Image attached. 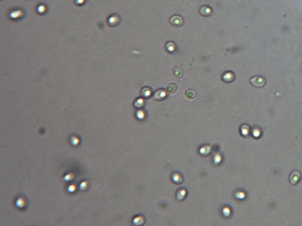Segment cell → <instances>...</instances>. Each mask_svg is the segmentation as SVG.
<instances>
[{
    "label": "cell",
    "instance_id": "cell-1",
    "mask_svg": "<svg viewBox=\"0 0 302 226\" xmlns=\"http://www.w3.org/2000/svg\"><path fill=\"white\" fill-rule=\"evenodd\" d=\"M250 81L251 84L256 87H262L266 84L265 79L263 77L259 76V75L253 77L250 79Z\"/></svg>",
    "mask_w": 302,
    "mask_h": 226
},
{
    "label": "cell",
    "instance_id": "cell-2",
    "mask_svg": "<svg viewBox=\"0 0 302 226\" xmlns=\"http://www.w3.org/2000/svg\"><path fill=\"white\" fill-rule=\"evenodd\" d=\"M167 92L163 89H159L156 90L153 94V98L155 100L162 101L167 97Z\"/></svg>",
    "mask_w": 302,
    "mask_h": 226
},
{
    "label": "cell",
    "instance_id": "cell-3",
    "mask_svg": "<svg viewBox=\"0 0 302 226\" xmlns=\"http://www.w3.org/2000/svg\"><path fill=\"white\" fill-rule=\"evenodd\" d=\"M301 179V174L298 171L292 172L290 176V182L291 184L296 185Z\"/></svg>",
    "mask_w": 302,
    "mask_h": 226
},
{
    "label": "cell",
    "instance_id": "cell-4",
    "mask_svg": "<svg viewBox=\"0 0 302 226\" xmlns=\"http://www.w3.org/2000/svg\"><path fill=\"white\" fill-rule=\"evenodd\" d=\"M235 79V74L230 71H226L224 72L222 76V80L225 83H231L233 82Z\"/></svg>",
    "mask_w": 302,
    "mask_h": 226
},
{
    "label": "cell",
    "instance_id": "cell-5",
    "mask_svg": "<svg viewBox=\"0 0 302 226\" xmlns=\"http://www.w3.org/2000/svg\"><path fill=\"white\" fill-rule=\"evenodd\" d=\"M170 23L174 26H181L183 24L184 20L181 16L178 15H174L170 19Z\"/></svg>",
    "mask_w": 302,
    "mask_h": 226
},
{
    "label": "cell",
    "instance_id": "cell-6",
    "mask_svg": "<svg viewBox=\"0 0 302 226\" xmlns=\"http://www.w3.org/2000/svg\"><path fill=\"white\" fill-rule=\"evenodd\" d=\"M240 133L241 135L244 137H248L250 136L252 131L250 130V127L246 124H244L241 125L240 127Z\"/></svg>",
    "mask_w": 302,
    "mask_h": 226
},
{
    "label": "cell",
    "instance_id": "cell-7",
    "mask_svg": "<svg viewBox=\"0 0 302 226\" xmlns=\"http://www.w3.org/2000/svg\"><path fill=\"white\" fill-rule=\"evenodd\" d=\"M141 96L143 98H150L152 96V91L149 87H144L141 90Z\"/></svg>",
    "mask_w": 302,
    "mask_h": 226
},
{
    "label": "cell",
    "instance_id": "cell-8",
    "mask_svg": "<svg viewBox=\"0 0 302 226\" xmlns=\"http://www.w3.org/2000/svg\"><path fill=\"white\" fill-rule=\"evenodd\" d=\"M171 179L173 182L176 184H180L183 182V177L181 173L178 172H174L171 175Z\"/></svg>",
    "mask_w": 302,
    "mask_h": 226
},
{
    "label": "cell",
    "instance_id": "cell-9",
    "mask_svg": "<svg viewBox=\"0 0 302 226\" xmlns=\"http://www.w3.org/2000/svg\"><path fill=\"white\" fill-rule=\"evenodd\" d=\"M120 17L117 15H113L111 16L108 19V23L111 26H116L120 23Z\"/></svg>",
    "mask_w": 302,
    "mask_h": 226
},
{
    "label": "cell",
    "instance_id": "cell-10",
    "mask_svg": "<svg viewBox=\"0 0 302 226\" xmlns=\"http://www.w3.org/2000/svg\"><path fill=\"white\" fill-rule=\"evenodd\" d=\"M200 13L203 16H209L212 14V9L207 6H204L200 8Z\"/></svg>",
    "mask_w": 302,
    "mask_h": 226
},
{
    "label": "cell",
    "instance_id": "cell-11",
    "mask_svg": "<svg viewBox=\"0 0 302 226\" xmlns=\"http://www.w3.org/2000/svg\"><path fill=\"white\" fill-rule=\"evenodd\" d=\"M187 195V191L184 188H181L178 190L176 194V198L179 201H183L185 199Z\"/></svg>",
    "mask_w": 302,
    "mask_h": 226
},
{
    "label": "cell",
    "instance_id": "cell-12",
    "mask_svg": "<svg viewBox=\"0 0 302 226\" xmlns=\"http://www.w3.org/2000/svg\"><path fill=\"white\" fill-rule=\"evenodd\" d=\"M23 12L21 10H15L12 11L10 13V17L11 19L13 20H17V19H20L23 16Z\"/></svg>",
    "mask_w": 302,
    "mask_h": 226
},
{
    "label": "cell",
    "instance_id": "cell-13",
    "mask_svg": "<svg viewBox=\"0 0 302 226\" xmlns=\"http://www.w3.org/2000/svg\"><path fill=\"white\" fill-rule=\"evenodd\" d=\"M16 206L19 209H23L27 205V202L24 198L23 197H20L16 200L15 203Z\"/></svg>",
    "mask_w": 302,
    "mask_h": 226
},
{
    "label": "cell",
    "instance_id": "cell-14",
    "mask_svg": "<svg viewBox=\"0 0 302 226\" xmlns=\"http://www.w3.org/2000/svg\"><path fill=\"white\" fill-rule=\"evenodd\" d=\"M262 130L260 127H253V130H252L251 134L252 136L255 138H259L262 136Z\"/></svg>",
    "mask_w": 302,
    "mask_h": 226
},
{
    "label": "cell",
    "instance_id": "cell-15",
    "mask_svg": "<svg viewBox=\"0 0 302 226\" xmlns=\"http://www.w3.org/2000/svg\"><path fill=\"white\" fill-rule=\"evenodd\" d=\"M133 223L134 225H142L143 224L145 221V218L143 216H141V215H139V216H137V217H135L134 219H133Z\"/></svg>",
    "mask_w": 302,
    "mask_h": 226
},
{
    "label": "cell",
    "instance_id": "cell-16",
    "mask_svg": "<svg viewBox=\"0 0 302 226\" xmlns=\"http://www.w3.org/2000/svg\"><path fill=\"white\" fill-rule=\"evenodd\" d=\"M145 102L143 98H138L134 102V106L137 109H141L145 106Z\"/></svg>",
    "mask_w": 302,
    "mask_h": 226
},
{
    "label": "cell",
    "instance_id": "cell-17",
    "mask_svg": "<svg viewBox=\"0 0 302 226\" xmlns=\"http://www.w3.org/2000/svg\"><path fill=\"white\" fill-rule=\"evenodd\" d=\"M211 152V147L208 145H204L200 148V153L203 156H207Z\"/></svg>",
    "mask_w": 302,
    "mask_h": 226
},
{
    "label": "cell",
    "instance_id": "cell-18",
    "mask_svg": "<svg viewBox=\"0 0 302 226\" xmlns=\"http://www.w3.org/2000/svg\"><path fill=\"white\" fill-rule=\"evenodd\" d=\"M176 89H177V86L176 84L170 83L167 86L166 91H167V93H169V94H173L176 92Z\"/></svg>",
    "mask_w": 302,
    "mask_h": 226
},
{
    "label": "cell",
    "instance_id": "cell-19",
    "mask_svg": "<svg viewBox=\"0 0 302 226\" xmlns=\"http://www.w3.org/2000/svg\"><path fill=\"white\" fill-rule=\"evenodd\" d=\"M185 96L189 100H193L196 97V92L192 89H189L186 92Z\"/></svg>",
    "mask_w": 302,
    "mask_h": 226
},
{
    "label": "cell",
    "instance_id": "cell-20",
    "mask_svg": "<svg viewBox=\"0 0 302 226\" xmlns=\"http://www.w3.org/2000/svg\"><path fill=\"white\" fill-rule=\"evenodd\" d=\"M70 143L72 144L73 146L76 147L78 146L80 143V139L76 135H73L70 138Z\"/></svg>",
    "mask_w": 302,
    "mask_h": 226
},
{
    "label": "cell",
    "instance_id": "cell-21",
    "mask_svg": "<svg viewBox=\"0 0 302 226\" xmlns=\"http://www.w3.org/2000/svg\"><path fill=\"white\" fill-rule=\"evenodd\" d=\"M175 45L173 42H169L166 45V49L169 52H173L175 50Z\"/></svg>",
    "mask_w": 302,
    "mask_h": 226
},
{
    "label": "cell",
    "instance_id": "cell-22",
    "mask_svg": "<svg viewBox=\"0 0 302 226\" xmlns=\"http://www.w3.org/2000/svg\"><path fill=\"white\" fill-rule=\"evenodd\" d=\"M173 74H174L175 77H176L178 79H180L183 76L182 69H181L180 68H175L173 70Z\"/></svg>",
    "mask_w": 302,
    "mask_h": 226
},
{
    "label": "cell",
    "instance_id": "cell-23",
    "mask_svg": "<svg viewBox=\"0 0 302 226\" xmlns=\"http://www.w3.org/2000/svg\"><path fill=\"white\" fill-rule=\"evenodd\" d=\"M89 186V183L88 181H82L79 184V189L81 191H85L88 189Z\"/></svg>",
    "mask_w": 302,
    "mask_h": 226
},
{
    "label": "cell",
    "instance_id": "cell-24",
    "mask_svg": "<svg viewBox=\"0 0 302 226\" xmlns=\"http://www.w3.org/2000/svg\"><path fill=\"white\" fill-rule=\"evenodd\" d=\"M75 176V174L73 173H68L67 174H66L64 176V180H65L67 182H69V181H72V180H73L74 179Z\"/></svg>",
    "mask_w": 302,
    "mask_h": 226
},
{
    "label": "cell",
    "instance_id": "cell-25",
    "mask_svg": "<svg viewBox=\"0 0 302 226\" xmlns=\"http://www.w3.org/2000/svg\"><path fill=\"white\" fill-rule=\"evenodd\" d=\"M47 10V7L43 4L39 5L37 8V11L39 14H44Z\"/></svg>",
    "mask_w": 302,
    "mask_h": 226
},
{
    "label": "cell",
    "instance_id": "cell-26",
    "mask_svg": "<svg viewBox=\"0 0 302 226\" xmlns=\"http://www.w3.org/2000/svg\"><path fill=\"white\" fill-rule=\"evenodd\" d=\"M76 190V186L74 184H72L68 186L67 187V191L69 193H73Z\"/></svg>",
    "mask_w": 302,
    "mask_h": 226
},
{
    "label": "cell",
    "instance_id": "cell-27",
    "mask_svg": "<svg viewBox=\"0 0 302 226\" xmlns=\"http://www.w3.org/2000/svg\"><path fill=\"white\" fill-rule=\"evenodd\" d=\"M235 197L237 199H239V200H243L244 198H245V194L244 192H238L237 193H236L235 194Z\"/></svg>",
    "mask_w": 302,
    "mask_h": 226
},
{
    "label": "cell",
    "instance_id": "cell-28",
    "mask_svg": "<svg viewBox=\"0 0 302 226\" xmlns=\"http://www.w3.org/2000/svg\"><path fill=\"white\" fill-rule=\"evenodd\" d=\"M137 117L138 120H143L145 118V114L142 110H138L137 112Z\"/></svg>",
    "mask_w": 302,
    "mask_h": 226
},
{
    "label": "cell",
    "instance_id": "cell-29",
    "mask_svg": "<svg viewBox=\"0 0 302 226\" xmlns=\"http://www.w3.org/2000/svg\"><path fill=\"white\" fill-rule=\"evenodd\" d=\"M230 209L228 208H225L222 211V213L225 217H228L230 215Z\"/></svg>",
    "mask_w": 302,
    "mask_h": 226
},
{
    "label": "cell",
    "instance_id": "cell-30",
    "mask_svg": "<svg viewBox=\"0 0 302 226\" xmlns=\"http://www.w3.org/2000/svg\"><path fill=\"white\" fill-rule=\"evenodd\" d=\"M85 0H75V3L76 4L78 5H82L85 3Z\"/></svg>",
    "mask_w": 302,
    "mask_h": 226
}]
</instances>
